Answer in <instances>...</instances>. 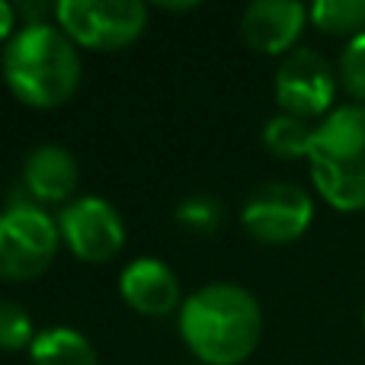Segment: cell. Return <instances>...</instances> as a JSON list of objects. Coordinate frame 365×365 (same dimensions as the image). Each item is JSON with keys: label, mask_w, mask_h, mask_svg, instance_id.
<instances>
[{"label": "cell", "mask_w": 365, "mask_h": 365, "mask_svg": "<svg viewBox=\"0 0 365 365\" xmlns=\"http://www.w3.org/2000/svg\"><path fill=\"white\" fill-rule=\"evenodd\" d=\"M0 68L13 96L32 109L68 103L83 74L77 42L58 23H23L4 45Z\"/></svg>", "instance_id": "2"}, {"label": "cell", "mask_w": 365, "mask_h": 365, "mask_svg": "<svg viewBox=\"0 0 365 365\" xmlns=\"http://www.w3.org/2000/svg\"><path fill=\"white\" fill-rule=\"evenodd\" d=\"M77 180H81L77 160L64 145H36L26 154L23 177H19L26 195L36 205H45V202H71Z\"/></svg>", "instance_id": "11"}, {"label": "cell", "mask_w": 365, "mask_h": 365, "mask_svg": "<svg viewBox=\"0 0 365 365\" xmlns=\"http://www.w3.org/2000/svg\"><path fill=\"white\" fill-rule=\"evenodd\" d=\"M119 295L125 298L128 308L148 317H167L173 311L180 314L182 308L177 272L158 257L132 259L119 276Z\"/></svg>", "instance_id": "10"}, {"label": "cell", "mask_w": 365, "mask_h": 365, "mask_svg": "<svg viewBox=\"0 0 365 365\" xmlns=\"http://www.w3.org/2000/svg\"><path fill=\"white\" fill-rule=\"evenodd\" d=\"M160 6H164V10H195L199 4H195V0H186V4H170V0H164Z\"/></svg>", "instance_id": "19"}, {"label": "cell", "mask_w": 365, "mask_h": 365, "mask_svg": "<svg viewBox=\"0 0 365 365\" xmlns=\"http://www.w3.org/2000/svg\"><path fill=\"white\" fill-rule=\"evenodd\" d=\"M55 19L83 48L115 51L145 32L148 6L141 0H58Z\"/></svg>", "instance_id": "5"}, {"label": "cell", "mask_w": 365, "mask_h": 365, "mask_svg": "<svg viewBox=\"0 0 365 365\" xmlns=\"http://www.w3.org/2000/svg\"><path fill=\"white\" fill-rule=\"evenodd\" d=\"M308 19L327 36L356 38L365 32V0H314Z\"/></svg>", "instance_id": "14"}, {"label": "cell", "mask_w": 365, "mask_h": 365, "mask_svg": "<svg viewBox=\"0 0 365 365\" xmlns=\"http://www.w3.org/2000/svg\"><path fill=\"white\" fill-rule=\"evenodd\" d=\"M311 141H314V125H308V119L279 113L272 119H266L263 125V145L269 154H276L279 160H308Z\"/></svg>", "instance_id": "13"}, {"label": "cell", "mask_w": 365, "mask_h": 365, "mask_svg": "<svg viewBox=\"0 0 365 365\" xmlns=\"http://www.w3.org/2000/svg\"><path fill=\"white\" fill-rule=\"evenodd\" d=\"M61 244L83 263H109L125 247V221L103 195H81L58 212Z\"/></svg>", "instance_id": "7"}, {"label": "cell", "mask_w": 365, "mask_h": 365, "mask_svg": "<svg viewBox=\"0 0 365 365\" xmlns=\"http://www.w3.org/2000/svg\"><path fill=\"white\" fill-rule=\"evenodd\" d=\"M38 330L32 327V317L26 314L23 304L10 302V298H0V349L13 353V349L32 346Z\"/></svg>", "instance_id": "17"}, {"label": "cell", "mask_w": 365, "mask_h": 365, "mask_svg": "<svg viewBox=\"0 0 365 365\" xmlns=\"http://www.w3.org/2000/svg\"><path fill=\"white\" fill-rule=\"evenodd\" d=\"M362 327H365V308H362Z\"/></svg>", "instance_id": "20"}, {"label": "cell", "mask_w": 365, "mask_h": 365, "mask_svg": "<svg viewBox=\"0 0 365 365\" xmlns=\"http://www.w3.org/2000/svg\"><path fill=\"white\" fill-rule=\"evenodd\" d=\"M13 32H16V6L6 4V0H0V42H10Z\"/></svg>", "instance_id": "18"}, {"label": "cell", "mask_w": 365, "mask_h": 365, "mask_svg": "<svg viewBox=\"0 0 365 365\" xmlns=\"http://www.w3.org/2000/svg\"><path fill=\"white\" fill-rule=\"evenodd\" d=\"M221 218H225V208H221V202L208 192H192L177 205V221L192 234L218 231Z\"/></svg>", "instance_id": "15"}, {"label": "cell", "mask_w": 365, "mask_h": 365, "mask_svg": "<svg viewBox=\"0 0 365 365\" xmlns=\"http://www.w3.org/2000/svg\"><path fill=\"white\" fill-rule=\"evenodd\" d=\"M32 365H100L96 349L74 327H45L29 346Z\"/></svg>", "instance_id": "12"}, {"label": "cell", "mask_w": 365, "mask_h": 365, "mask_svg": "<svg viewBox=\"0 0 365 365\" xmlns=\"http://www.w3.org/2000/svg\"><path fill=\"white\" fill-rule=\"evenodd\" d=\"M182 343L205 365H240L263 336L259 302L237 282H208L182 298Z\"/></svg>", "instance_id": "1"}, {"label": "cell", "mask_w": 365, "mask_h": 365, "mask_svg": "<svg viewBox=\"0 0 365 365\" xmlns=\"http://www.w3.org/2000/svg\"><path fill=\"white\" fill-rule=\"evenodd\" d=\"M61 231L42 205H6L0 212V279L26 282L51 266Z\"/></svg>", "instance_id": "4"}, {"label": "cell", "mask_w": 365, "mask_h": 365, "mask_svg": "<svg viewBox=\"0 0 365 365\" xmlns=\"http://www.w3.org/2000/svg\"><path fill=\"white\" fill-rule=\"evenodd\" d=\"M314 189L336 212H365V106H336L321 125L308 151Z\"/></svg>", "instance_id": "3"}, {"label": "cell", "mask_w": 365, "mask_h": 365, "mask_svg": "<svg viewBox=\"0 0 365 365\" xmlns=\"http://www.w3.org/2000/svg\"><path fill=\"white\" fill-rule=\"evenodd\" d=\"M336 74L330 61L314 48H292L276 71V103L298 119H327L336 100Z\"/></svg>", "instance_id": "8"}, {"label": "cell", "mask_w": 365, "mask_h": 365, "mask_svg": "<svg viewBox=\"0 0 365 365\" xmlns=\"http://www.w3.org/2000/svg\"><path fill=\"white\" fill-rule=\"evenodd\" d=\"M336 81H340L343 93L349 100L365 106V32L349 38L346 48L340 51V64H336Z\"/></svg>", "instance_id": "16"}, {"label": "cell", "mask_w": 365, "mask_h": 365, "mask_svg": "<svg viewBox=\"0 0 365 365\" xmlns=\"http://www.w3.org/2000/svg\"><path fill=\"white\" fill-rule=\"evenodd\" d=\"M247 234L259 244H292L314 221V199L304 186L289 180L259 182L240 208Z\"/></svg>", "instance_id": "6"}, {"label": "cell", "mask_w": 365, "mask_h": 365, "mask_svg": "<svg viewBox=\"0 0 365 365\" xmlns=\"http://www.w3.org/2000/svg\"><path fill=\"white\" fill-rule=\"evenodd\" d=\"M304 23L308 6L298 0H253L240 13V36L259 55H289Z\"/></svg>", "instance_id": "9"}]
</instances>
